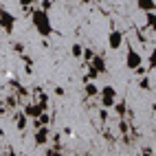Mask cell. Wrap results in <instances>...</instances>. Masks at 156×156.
<instances>
[{"instance_id":"cell-1","label":"cell","mask_w":156,"mask_h":156,"mask_svg":"<svg viewBox=\"0 0 156 156\" xmlns=\"http://www.w3.org/2000/svg\"><path fill=\"white\" fill-rule=\"evenodd\" d=\"M31 22H33V27H35V31H37V35L42 37L44 42L55 33V31H53V24H51V16L44 13L40 7H33V11H31Z\"/></svg>"},{"instance_id":"cell-2","label":"cell","mask_w":156,"mask_h":156,"mask_svg":"<svg viewBox=\"0 0 156 156\" xmlns=\"http://www.w3.org/2000/svg\"><path fill=\"white\" fill-rule=\"evenodd\" d=\"M16 22H18V16H13L5 5H0V29H2L7 35H11L13 29H16Z\"/></svg>"},{"instance_id":"cell-3","label":"cell","mask_w":156,"mask_h":156,"mask_svg":"<svg viewBox=\"0 0 156 156\" xmlns=\"http://www.w3.org/2000/svg\"><path fill=\"white\" fill-rule=\"evenodd\" d=\"M99 99H101V108H103V110L114 108V103H117V90H114V86H103V88H99Z\"/></svg>"},{"instance_id":"cell-4","label":"cell","mask_w":156,"mask_h":156,"mask_svg":"<svg viewBox=\"0 0 156 156\" xmlns=\"http://www.w3.org/2000/svg\"><path fill=\"white\" fill-rule=\"evenodd\" d=\"M139 66H143V55L139 53L136 48L128 46V53H126V68H130V70H136Z\"/></svg>"},{"instance_id":"cell-5","label":"cell","mask_w":156,"mask_h":156,"mask_svg":"<svg viewBox=\"0 0 156 156\" xmlns=\"http://www.w3.org/2000/svg\"><path fill=\"white\" fill-rule=\"evenodd\" d=\"M123 42H126V33H123V31L112 29L110 33H108V46H110L112 51H119V48L123 46Z\"/></svg>"},{"instance_id":"cell-6","label":"cell","mask_w":156,"mask_h":156,"mask_svg":"<svg viewBox=\"0 0 156 156\" xmlns=\"http://www.w3.org/2000/svg\"><path fill=\"white\" fill-rule=\"evenodd\" d=\"M88 66L95 70L97 75H103V73L108 70V68H106V55H103V53H95V57H92V62H90Z\"/></svg>"},{"instance_id":"cell-7","label":"cell","mask_w":156,"mask_h":156,"mask_svg":"<svg viewBox=\"0 0 156 156\" xmlns=\"http://www.w3.org/2000/svg\"><path fill=\"white\" fill-rule=\"evenodd\" d=\"M22 112H24V117L29 119V121H35L40 114H42L44 110L40 108V103H24V108H22Z\"/></svg>"},{"instance_id":"cell-8","label":"cell","mask_w":156,"mask_h":156,"mask_svg":"<svg viewBox=\"0 0 156 156\" xmlns=\"http://www.w3.org/2000/svg\"><path fill=\"white\" fill-rule=\"evenodd\" d=\"M48 139H51V130H48V126L40 128V130H35V134H33L35 145H46V143H48Z\"/></svg>"},{"instance_id":"cell-9","label":"cell","mask_w":156,"mask_h":156,"mask_svg":"<svg viewBox=\"0 0 156 156\" xmlns=\"http://www.w3.org/2000/svg\"><path fill=\"white\" fill-rule=\"evenodd\" d=\"M13 123H16V128L22 132V130H27V126H29V119L24 117V112H22V110H18V112L13 114Z\"/></svg>"},{"instance_id":"cell-10","label":"cell","mask_w":156,"mask_h":156,"mask_svg":"<svg viewBox=\"0 0 156 156\" xmlns=\"http://www.w3.org/2000/svg\"><path fill=\"white\" fill-rule=\"evenodd\" d=\"M31 123H33L35 130H40V128H44V126H48V123H51V114H48V112H42L35 121H31Z\"/></svg>"},{"instance_id":"cell-11","label":"cell","mask_w":156,"mask_h":156,"mask_svg":"<svg viewBox=\"0 0 156 156\" xmlns=\"http://www.w3.org/2000/svg\"><path fill=\"white\" fill-rule=\"evenodd\" d=\"M114 112H117L119 119H126V117H128V106H126V101H117V103H114Z\"/></svg>"},{"instance_id":"cell-12","label":"cell","mask_w":156,"mask_h":156,"mask_svg":"<svg viewBox=\"0 0 156 156\" xmlns=\"http://www.w3.org/2000/svg\"><path fill=\"white\" fill-rule=\"evenodd\" d=\"M84 95L90 99V97H97L99 95V86L97 84H84Z\"/></svg>"},{"instance_id":"cell-13","label":"cell","mask_w":156,"mask_h":156,"mask_svg":"<svg viewBox=\"0 0 156 156\" xmlns=\"http://www.w3.org/2000/svg\"><path fill=\"white\" fill-rule=\"evenodd\" d=\"M136 7H139V11H145V13H152L156 9V5L150 2V0H141V2H136Z\"/></svg>"},{"instance_id":"cell-14","label":"cell","mask_w":156,"mask_h":156,"mask_svg":"<svg viewBox=\"0 0 156 156\" xmlns=\"http://www.w3.org/2000/svg\"><path fill=\"white\" fill-rule=\"evenodd\" d=\"M81 53H84V46H81V44L75 42V44L70 46V55L75 57V59H81Z\"/></svg>"},{"instance_id":"cell-15","label":"cell","mask_w":156,"mask_h":156,"mask_svg":"<svg viewBox=\"0 0 156 156\" xmlns=\"http://www.w3.org/2000/svg\"><path fill=\"white\" fill-rule=\"evenodd\" d=\"M145 20H147V29H150V31H154V29H156V11L145 13Z\"/></svg>"},{"instance_id":"cell-16","label":"cell","mask_w":156,"mask_h":156,"mask_svg":"<svg viewBox=\"0 0 156 156\" xmlns=\"http://www.w3.org/2000/svg\"><path fill=\"white\" fill-rule=\"evenodd\" d=\"M139 88H141V90H152V79H150L147 75L141 77V79H139Z\"/></svg>"},{"instance_id":"cell-17","label":"cell","mask_w":156,"mask_h":156,"mask_svg":"<svg viewBox=\"0 0 156 156\" xmlns=\"http://www.w3.org/2000/svg\"><path fill=\"white\" fill-rule=\"evenodd\" d=\"M92 57H95V51H92V48H84V53H81V59H84L86 64H90Z\"/></svg>"},{"instance_id":"cell-18","label":"cell","mask_w":156,"mask_h":156,"mask_svg":"<svg viewBox=\"0 0 156 156\" xmlns=\"http://www.w3.org/2000/svg\"><path fill=\"white\" fill-rule=\"evenodd\" d=\"M5 103H7V108H11V110H16V108H18V99H16L13 95H9V97L5 99Z\"/></svg>"},{"instance_id":"cell-19","label":"cell","mask_w":156,"mask_h":156,"mask_svg":"<svg viewBox=\"0 0 156 156\" xmlns=\"http://www.w3.org/2000/svg\"><path fill=\"white\" fill-rule=\"evenodd\" d=\"M119 132H123V136H128L130 126H128V121H126V119H121V121H119Z\"/></svg>"},{"instance_id":"cell-20","label":"cell","mask_w":156,"mask_h":156,"mask_svg":"<svg viewBox=\"0 0 156 156\" xmlns=\"http://www.w3.org/2000/svg\"><path fill=\"white\" fill-rule=\"evenodd\" d=\"M11 48L16 51L18 55H24V44H22V42H13V46H11Z\"/></svg>"},{"instance_id":"cell-21","label":"cell","mask_w":156,"mask_h":156,"mask_svg":"<svg viewBox=\"0 0 156 156\" xmlns=\"http://www.w3.org/2000/svg\"><path fill=\"white\" fill-rule=\"evenodd\" d=\"M46 156H62V150H59V145H55V147L46 150Z\"/></svg>"},{"instance_id":"cell-22","label":"cell","mask_w":156,"mask_h":156,"mask_svg":"<svg viewBox=\"0 0 156 156\" xmlns=\"http://www.w3.org/2000/svg\"><path fill=\"white\" fill-rule=\"evenodd\" d=\"M134 75H136V77L141 79V77H145V75H147V68H143V66H139L136 70H134Z\"/></svg>"},{"instance_id":"cell-23","label":"cell","mask_w":156,"mask_h":156,"mask_svg":"<svg viewBox=\"0 0 156 156\" xmlns=\"http://www.w3.org/2000/svg\"><path fill=\"white\" fill-rule=\"evenodd\" d=\"M99 119H101V121H108V110L101 108V110H99Z\"/></svg>"},{"instance_id":"cell-24","label":"cell","mask_w":156,"mask_h":156,"mask_svg":"<svg viewBox=\"0 0 156 156\" xmlns=\"http://www.w3.org/2000/svg\"><path fill=\"white\" fill-rule=\"evenodd\" d=\"M141 154H143V156H154L152 147H143V150H141Z\"/></svg>"},{"instance_id":"cell-25","label":"cell","mask_w":156,"mask_h":156,"mask_svg":"<svg viewBox=\"0 0 156 156\" xmlns=\"http://www.w3.org/2000/svg\"><path fill=\"white\" fill-rule=\"evenodd\" d=\"M24 73H27V75H33V66H31V64H24Z\"/></svg>"},{"instance_id":"cell-26","label":"cell","mask_w":156,"mask_h":156,"mask_svg":"<svg viewBox=\"0 0 156 156\" xmlns=\"http://www.w3.org/2000/svg\"><path fill=\"white\" fill-rule=\"evenodd\" d=\"M55 95H57V97H62V95H64V88L57 86V88H55Z\"/></svg>"},{"instance_id":"cell-27","label":"cell","mask_w":156,"mask_h":156,"mask_svg":"<svg viewBox=\"0 0 156 156\" xmlns=\"http://www.w3.org/2000/svg\"><path fill=\"white\" fill-rule=\"evenodd\" d=\"M53 141H55V145H59V141H62V134H55V136H53Z\"/></svg>"},{"instance_id":"cell-28","label":"cell","mask_w":156,"mask_h":156,"mask_svg":"<svg viewBox=\"0 0 156 156\" xmlns=\"http://www.w3.org/2000/svg\"><path fill=\"white\" fill-rule=\"evenodd\" d=\"M7 156H18V154H16L13 150H9V154H7Z\"/></svg>"},{"instance_id":"cell-29","label":"cell","mask_w":156,"mask_h":156,"mask_svg":"<svg viewBox=\"0 0 156 156\" xmlns=\"http://www.w3.org/2000/svg\"><path fill=\"white\" fill-rule=\"evenodd\" d=\"M84 156H90V154H84Z\"/></svg>"}]
</instances>
